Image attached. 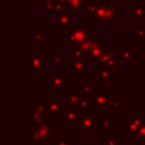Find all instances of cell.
Instances as JSON below:
<instances>
[{
	"label": "cell",
	"mask_w": 145,
	"mask_h": 145,
	"mask_svg": "<svg viewBox=\"0 0 145 145\" xmlns=\"http://www.w3.org/2000/svg\"><path fill=\"white\" fill-rule=\"evenodd\" d=\"M61 104L60 103H58V101H57V97L56 96H53L52 97V100H51V103H50V111H51V113H52V117L53 118H56L57 117V112L58 111H60L61 110Z\"/></svg>",
	"instance_id": "obj_20"
},
{
	"label": "cell",
	"mask_w": 145,
	"mask_h": 145,
	"mask_svg": "<svg viewBox=\"0 0 145 145\" xmlns=\"http://www.w3.org/2000/svg\"><path fill=\"white\" fill-rule=\"evenodd\" d=\"M95 8L96 6L95 5H92V3H85L82 8V11L84 15H88V14H94L95 12Z\"/></svg>",
	"instance_id": "obj_27"
},
{
	"label": "cell",
	"mask_w": 145,
	"mask_h": 145,
	"mask_svg": "<svg viewBox=\"0 0 145 145\" xmlns=\"http://www.w3.org/2000/svg\"><path fill=\"white\" fill-rule=\"evenodd\" d=\"M82 57H83V52L80 51V49L78 48L77 44H74L72 48H71V58H72V61L82 60Z\"/></svg>",
	"instance_id": "obj_24"
},
{
	"label": "cell",
	"mask_w": 145,
	"mask_h": 145,
	"mask_svg": "<svg viewBox=\"0 0 145 145\" xmlns=\"http://www.w3.org/2000/svg\"><path fill=\"white\" fill-rule=\"evenodd\" d=\"M77 127L82 128L83 133H92L95 127H101V123H99L97 118H95L91 111L84 110L83 116L77 120Z\"/></svg>",
	"instance_id": "obj_2"
},
{
	"label": "cell",
	"mask_w": 145,
	"mask_h": 145,
	"mask_svg": "<svg viewBox=\"0 0 145 145\" xmlns=\"http://www.w3.org/2000/svg\"><path fill=\"white\" fill-rule=\"evenodd\" d=\"M101 2H103V0H99V3H101Z\"/></svg>",
	"instance_id": "obj_36"
},
{
	"label": "cell",
	"mask_w": 145,
	"mask_h": 145,
	"mask_svg": "<svg viewBox=\"0 0 145 145\" xmlns=\"http://www.w3.org/2000/svg\"><path fill=\"white\" fill-rule=\"evenodd\" d=\"M97 80L103 83L105 86H111L113 82V69L109 66H103V68L97 72Z\"/></svg>",
	"instance_id": "obj_4"
},
{
	"label": "cell",
	"mask_w": 145,
	"mask_h": 145,
	"mask_svg": "<svg viewBox=\"0 0 145 145\" xmlns=\"http://www.w3.org/2000/svg\"><path fill=\"white\" fill-rule=\"evenodd\" d=\"M67 1V5L69 8H72V9H79V8H83V0H66Z\"/></svg>",
	"instance_id": "obj_26"
},
{
	"label": "cell",
	"mask_w": 145,
	"mask_h": 145,
	"mask_svg": "<svg viewBox=\"0 0 145 145\" xmlns=\"http://www.w3.org/2000/svg\"><path fill=\"white\" fill-rule=\"evenodd\" d=\"M143 125V119L142 118H131L129 119L125 126H123V133L129 134V133H136Z\"/></svg>",
	"instance_id": "obj_8"
},
{
	"label": "cell",
	"mask_w": 145,
	"mask_h": 145,
	"mask_svg": "<svg viewBox=\"0 0 145 145\" xmlns=\"http://www.w3.org/2000/svg\"><path fill=\"white\" fill-rule=\"evenodd\" d=\"M32 67L34 70H41L42 67L46 66V61L43 60L41 58V56H36V57H32Z\"/></svg>",
	"instance_id": "obj_19"
},
{
	"label": "cell",
	"mask_w": 145,
	"mask_h": 145,
	"mask_svg": "<svg viewBox=\"0 0 145 145\" xmlns=\"http://www.w3.org/2000/svg\"><path fill=\"white\" fill-rule=\"evenodd\" d=\"M113 121H114V119L111 118V117L104 118V119L102 120V122H101V129H102V131H103V133H106V131L109 130V128H112L113 125H114Z\"/></svg>",
	"instance_id": "obj_22"
},
{
	"label": "cell",
	"mask_w": 145,
	"mask_h": 145,
	"mask_svg": "<svg viewBox=\"0 0 145 145\" xmlns=\"http://www.w3.org/2000/svg\"><path fill=\"white\" fill-rule=\"evenodd\" d=\"M65 86H67V77L63 76L60 70H58L57 75L51 79V89L53 92H60Z\"/></svg>",
	"instance_id": "obj_6"
},
{
	"label": "cell",
	"mask_w": 145,
	"mask_h": 145,
	"mask_svg": "<svg viewBox=\"0 0 145 145\" xmlns=\"http://www.w3.org/2000/svg\"><path fill=\"white\" fill-rule=\"evenodd\" d=\"M70 18H71V16L69 14L58 15L57 16V24L60 25L63 31H68V25L70 24Z\"/></svg>",
	"instance_id": "obj_14"
},
{
	"label": "cell",
	"mask_w": 145,
	"mask_h": 145,
	"mask_svg": "<svg viewBox=\"0 0 145 145\" xmlns=\"http://www.w3.org/2000/svg\"><path fill=\"white\" fill-rule=\"evenodd\" d=\"M31 139H32V142H34V143H42V144L46 143V138L43 137L42 135L37 134L36 131H34V133L31 135Z\"/></svg>",
	"instance_id": "obj_28"
},
{
	"label": "cell",
	"mask_w": 145,
	"mask_h": 145,
	"mask_svg": "<svg viewBox=\"0 0 145 145\" xmlns=\"http://www.w3.org/2000/svg\"><path fill=\"white\" fill-rule=\"evenodd\" d=\"M35 131L40 135H42L43 137L48 138L50 135H51V123L49 122H42V123H39L36 126V129Z\"/></svg>",
	"instance_id": "obj_12"
},
{
	"label": "cell",
	"mask_w": 145,
	"mask_h": 145,
	"mask_svg": "<svg viewBox=\"0 0 145 145\" xmlns=\"http://www.w3.org/2000/svg\"><path fill=\"white\" fill-rule=\"evenodd\" d=\"M62 118L67 119L69 122H75L77 119V108L75 105H70L68 104V109L66 112H62Z\"/></svg>",
	"instance_id": "obj_10"
},
{
	"label": "cell",
	"mask_w": 145,
	"mask_h": 145,
	"mask_svg": "<svg viewBox=\"0 0 145 145\" xmlns=\"http://www.w3.org/2000/svg\"><path fill=\"white\" fill-rule=\"evenodd\" d=\"M111 106H112V109H113L114 112H118L119 109L123 106V102L120 101V99L118 96H114V97H112V105Z\"/></svg>",
	"instance_id": "obj_25"
},
{
	"label": "cell",
	"mask_w": 145,
	"mask_h": 145,
	"mask_svg": "<svg viewBox=\"0 0 145 145\" xmlns=\"http://www.w3.org/2000/svg\"><path fill=\"white\" fill-rule=\"evenodd\" d=\"M128 11H129V14H130V15H133L134 17H136V18H138V19H140V18H143V16H144L145 7H144V5H143V3H137V5H135L133 8H130Z\"/></svg>",
	"instance_id": "obj_13"
},
{
	"label": "cell",
	"mask_w": 145,
	"mask_h": 145,
	"mask_svg": "<svg viewBox=\"0 0 145 145\" xmlns=\"http://www.w3.org/2000/svg\"><path fill=\"white\" fill-rule=\"evenodd\" d=\"M52 145H70L69 143H67L65 139H61V138H57L54 143H52Z\"/></svg>",
	"instance_id": "obj_34"
},
{
	"label": "cell",
	"mask_w": 145,
	"mask_h": 145,
	"mask_svg": "<svg viewBox=\"0 0 145 145\" xmlns=\"http://www.w3.org/2000/svg\"><path fill=\"white\" fill-rule=\"evenodd\" d=\"M87 35V25H70V28L67 31V44H77L82 42Z\"/></svg>",
	"instance_id": "obj_3"
},
{
	"label": "cell",
	"mask_w": 145,
	"mask_h": 145,
	"mask_svg": "<svg viewBox=\"0 0 145 145\" xmlns=\"http://www.w3.org/2000/svg\"><path fill=\"white\" fill-rule=\"evenodd\" d=\"M102 53H103V42L101 40H94L91 45V50L87 53V60L100 59Z\"/></svg>",
	"instance_id": "obj_5"
},
{
	"label": "cell",
	"mask_w": 145,
	"mask_h": 145,
	"mask_svg": "<svg viewBox=\"0 0 145 145\" xmlns=\"http://www.w3.org/2000/svg\"><path fill=\"white\" fill-rule=\"evenodd\" d=\"M95 91L92 89L91 86H88V83L86 80L83 82V96L84 97H94Z\"/></svg>",
	"instance_id": "obj_23"
},
{
	"label": "cell",
	"mask_w": 145,
	"mask_h": 145,
	"mask_svg": "<svg viewBox=\"0 0 145 145\" xmlns=\"http://www.w3.org/2000/svg\"><path fill=\"white\" fill-rule=\"evenodd\" d=\"M45 117H46V113H45V112L37 110L35 106L32 108V120H33L34 122H36L37 125H39V123H42V122L44 121Z\"/></svg>",
	"instance_id": "obj_15"
},
{
	"label": "cell",
	"mask_w": 145,
	"mask_h": 145,
	"mask_svg": "<svg viewBox=\"0 0 145 145\" xmlns=\"http://www.w3.org/2000/svg\"><path fill=\"white\" fill-rule=\"evenodd\" d=\"M33 40H34L36 43H41V42L44 40V35H43L41 32H36V34L33 35Z\"/></svg>",
	"instance_id": "obj_32"
},
{
	"label": "cell",
	"mask_w": 145,
	"mask_h": 145,
	"mask_svg": "<svg viewBox=\"0 0 145 145\" xmlns=\"http://www.w3.org/2000/svg\"><path fill=\"white\" fill-rule=\"evenodd\" d=\"M35 1H36V2H37V3H40V5H41V3H42V2H43V1H44V0H35Z\"/></svg>",
	"instance_id": "obj_35"
},
{
	"label": "cell",
	"mask_w": 145,
	"mask_h": 145,
	"mask_svg": "<svg viewBox=\"0 0 145 145\" xmlns=\"http://www.w3.org/2000/svg\"><path fill=\"white\" fill-rule=\"evenodd\" d=\"M103 145H119V139L117 137H110L108 142L104 143Z\"/></svg>",
	"instance_id": "obj_33"
},
{
	"label": "cell",
	"mask_w": 145,
	"mask_h": 145,
	"mask_svg": "<svg viewBox=\"0 0 145 145\" xmlns=\"http://www.w3.org/2000/svg\"><path fill=\"white\" fill-rule=\"evenodd\" d=\"M78 106L83 108L84 110H87V109H88V108H91V106L96 108V106H99V105L96 104V102H95V101H91V100H88V97H83V99L80 100V102H79V105H78Z\"/></svg>",
	"instance_id": "obj_21"
},
{
	"label": "cell",
	"mask_w": 145,
	"mask_h": 145,
	"mask_svg": "<svg viewBox=\"0 0 145 145\" xmlns=\"http://www.w3.org/2000/svg\"><path fill=\"white\" fill-rule=\"evenodd\" d=\"M94 100L99 106L105 108L108 105H112V99L109 97V94L106 92H95Z\"/></svg>",
	"instance_id": "obj_9"
},
{
	"label": "cell",
	"mask_w": 145,
	"mask_h": 145,
	"mask_svg": "<svg viewBox=\"0 0 145 145\" xmlns=\"http://www.w3.org/2000/svg\"><path fill=\"white\" fill-rule=\"evenodd\" d=\"M67 100H68V104H70V105H79V102H80V97H79V95H78V93L77 92H72V91H69V92H67Z\"/></svg>",
	"instance_id": "obj_18"
},
{
	"label": "cell",
	"mask_w": 145,
	"mask_h": 145,
	"mask_svg": "<svg viewBox=\"0 0 145 145\" xmlns=\"http://www.w3.org/2000/svg\"><path fill=\"white\" fill-rule=\"evenodd\" d=\"M51 65L52 66H59L60 63H61V61H62V58H61V56H59V54H53L52 57H51Z\"/></svg>",
	"instance_id": "obj_31"
},
{
	"label": "cell",
	"mask_w": 145,
	"mask_h": 145,
	"mask_svg": "<svg viewBox=\"0 0 145 145\" xmlns=\"http://www.w3.org/2000/svg\"><path fill=\"white\" fill-rule=\"evenodd\" d=\"M135 40H140V39H145V28L143 25H139L138 28L136 29L135 32V36H134Z\"/></svg>",
	"instance_id": "obj_29"
},
{
	"label": "cell",
	"mask_w": 145,
	"mask_h": 145,
	"mask_svg": "<svg viewBox=\"0 0 145 145\" xmlns=\"http://www.w3.org/2000/svg\"><path fill=\"white\" fill-rule=\"evenodd\" d=\"M118 56H119V60H129V61L134 60V54L129 50V46L128 45H125L123 49L119 51Z\"/></svg>",
	"instance_id": "obj_17"
},
{
	"label": "cell",
	"mask_w": 145,
	"mask_h": 145,
	"mask_svg": "<svg viewBox=\"0 0 145 145\" xmlns=\"http://www.w3.org/2000/svg\"><path fill=\"white\" fill-rule=\"evenodd\" d=\"M86 67H87V61L86 60L72 61V70H76L78 76L83 75V72L86 70Z\"/></svg>",
	"instance_id": "obj_16"
},
{
	"label": "cell",
	"mask_w": 145,
	"mask_h": 145,
	"mask_svg": "<svg viewBox=\"0 0 145 145\" xmlns=\"http://www.w3.org/2000/svg\"><path fill=\"white\" fill-rule=\"evenodd\" d=\"M119 60V56H114L112 51H103L102 56L99 59V63L102 66H109V67H114L116 63Z\"/></svg>",
	"instance_id": "obj_7"
},
{
	"label": "cell",
	"mask_w": 145,
	"mask_h": 145,
	"mask_svg": "<svg viewBox=\"0 0 145 145\" xmlns=\"http://www.w3.org/2000/svg\"><path fill=\"white\" fill-rule=\"evenodd\" d=\"M93 18L100 25L113 24L117 18V10L109 3H99L96 5L95 12L93 14Z\"/></svg>",
	"instance_id": "obj_1"
},
{
	"label": "cell",
	"mask_w": 145,
	"mask_h": 145,
	"mask_svg": "<svg viewBox=\"0 0 145 145\" xmlns=\"http://www.w3.org/2000/svg\"><path fill=\"white\" fill-rule=\"evenodd\" d=\"M135 138H145V125L143 123L142 127L134 134Z\"/></svg>",
	"instance_id": "obj_30"
},
{
	"label": "cell",
	"mask_w": 145,
	"mask_h": 145,
	"mask_svg": "<svg viewBox=\"0 0 145 145\" xmlns=\"http://www.w3.org/2000/svg\"><path fill=\"white\" fill-rule=\"evenodd\" d=\"M92 43H93V35H92V34H91V35L88 34L82 42L77 43V45H78V48L80 49V51H82L83 53H88L89 50H91Z\"/></svg>",
	"instance_id": "obj_11"
}]
</instances>
